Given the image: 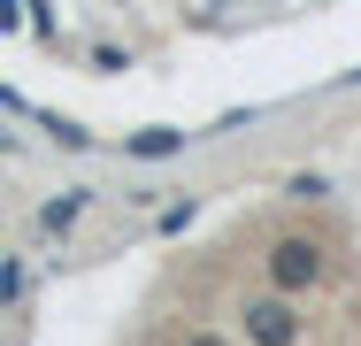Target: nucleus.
Listing matches in <instances>:
<instances>
[{
    "instance_id": "obj_5",
    "label": "nucleus",
    "mask_w": 361,
    "mask_h": 346,
    "mask_svg": "<svg viewBox=\"0 0 361 346\" xmlns=\"http://www.w3.org/2000/svg\"><path fill=\"white\" fill-rule=\"evenodd\" d=\"M285 193H292V201H323L331 185H323V177H285Z\"/></svg>"
},
{
    "instance_id": "obj_4",
    "label": "nucleus",
    "mask_w": 361,
    "mask_h": 346,
    "mask_svg": "<svg viewBox=\"0 0 361 346\" xmlns=\"http://www.w3.org/2000/svg\"><path fill=\"white\" fill-rule=\"evenodd\" d=\"M177 146H185V131H139V138H131L139 162H161V154H177Z\"/></svg>"
},
{
    "instance_id": "obj_3",
    "label": "nucleus",
    "mask_w": 361,
    "mask_h": 346,
    "mask_svg": "<svg viewBox=\"0 0 361 346\" xmlns=\"http://www.w3.org/2000/svg\"><path fill=\"white\" fill-rule=\"evenodd\" d=\"M85 201H92V193H62V201H47V208H39V231H70L77 215H85Z\"/></svg>"
},
{
    "instance_id": "obj_2",
    "label": "nucleus",
    "mask_w": 361,
    "mask_h": 346,
    "mask_svg": "<svg viewBox=\"0 0 361 346\" xmlns=\"http://www.w3.org/2000/svg\"><path fill=\"white\" fill-rule=\"evenodd\" d=\"M246 331H254V346H292L300 316L285 308V292H269V300H246Z\"/></svg>"
},
{
    "instance_id": "obj_1",
    "label": "nucleus",
    "mask_w": 361,
    "mask_h": 346,
    "mask_svg": "<svg viewBox=\"0 0 361 346\" xmlns=\"http://www.w3.org/2000/svg\"><path fill=\"white\" fill-rule=\"evenodd\" d=\"M315 277H323V246H315L307 231H292V239L269 246V285H277V292H307Z\"/></svg>"
},
{
    "instance_id": "obj_6",
    "label": "nucleus",
    "mask_w": 361,
    "mask_h": 346,
    "mask_svg": "<svg viewBox=\"0 0 361 346\" xmlns=\"http://www.w3.org/2000/svg\"><path fill=\"white\" fill-rule=\"evenodd\" d=\"M185 346H223V339H216V331H192V339H185Z\"/></svg>"
}]
</instances>
